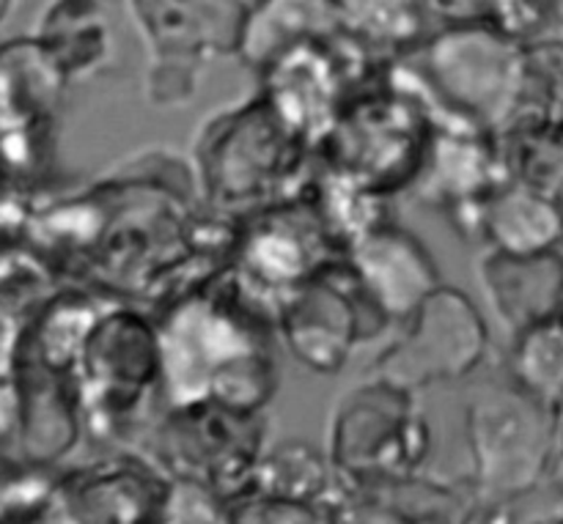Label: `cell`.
<instances>
[{"label":"cell","instance_id":"1","mask_svg":"<svg viewBox=\"0 0 563 524\" xmlns=\"http://www.w3.org/2000/svg\"><path fill=\"white\" fill-rule=\"evenodd\" d=\"M154 327L165 410L214 401L229 410L262 412L273 399L275 316L247 294L231 264L165 308Z\"/></svg>","mask_w":563,"mask_h":524},{"label":"cell","instance_id":"2","mask_svg":"<svg viewBox=\"0 0 563 524\" xmlns=\"http://www.w3.org/2000/svg\"><path fill=\"white\" fill-rule=\"evenodd\" d=\"M434 132L432 110L410 86L372 71L346 97L313 152L322 159V174L383 201L416 185Z\"/></svg>","mask_w":563,"mask_h":524},{"label":"cell","instance_id":"3","mask_svg":"<svg viewBox=\"0 0 563 524\" xmlns=\"http://www.w3.org/2000/svg\"><path fill=\"white\" fill-rule=\"evenodd\" d=\"M528 44L489 22H462L418 47V66H401L438 126L509 132L526 88Z\"/></svg>","mask_w":563,"mask_h":524},{"label":"cell","instance_id":"4","mask_svg":"<svg viewBox=\"0 0 563 524\" xmlns=\"http://www.w3.org/2000/svg\"><path fill=\"white\" fill-rule=\"evenodd\" d=\"M82 428L97 439H121L146 426L154 399H163L157 327L137 308H102L77 360Z\"/></svg>","mask_w":563,"mask_h":524},{"label":"cell","instance_id":"5","mask_svg":"<svg viewBox=\"0 0 563 524\" xmlns=\"http://www.w3.org/2000/svg\"><path fill=\"white\" fill-rule=\"evenodd\" d=\"M308 152L313 148L286 126L262 93L234 113L220 115L198 146L201 179L212 209L242 218L245 207L262 212L295 198L289 185L306 170Z\"/></svg>","mask_w":563,"mask_h":524},{"label":"cell","instance_id":"6","mask_svg":"<svg viewBox=\"0 0 563 524\" xmlns=\"http://www.w3.org/2000/svg\"><path fill=\"white\" fill-rule=\"evenodd\" d=\"M262 412L229 410L214 401L165 410L146 434V459L170 481H196L229 505L251 494L264 445Z\"/></svg>","mask_w":563,"mask_h":524},{"label":"cell","instance_id":"7","mask_svg":"<svg viewBox=\"0 0 563 524\" xmlns=\"http://www.w3.org/2000/svg\"><path fill=\"white\" fill-rule=\"evenodd\" d=\"M429 426L407 390L368 379L339 401L328 461L339 487L418 476L429 454Z\"/></svg>","mask_w":563,"mask_h":524},{"label":"cell","instance_id":"8","mask_svg":"<svg viewBox=\"0 0 563 524\" xmlns=\"http://www.w3.org/2000/svg\"><path fill=\"white\" fill-rule=\"evenodd\" d=\"M553 406L520 384L487 388L467 406V478L484 505H504L531 492L553 465Z\"/></svg>","mask_w":563,"mask_h":524},{"label":"cell","instance_id":"9","mask_svg":"<svg viewBox=\"0 0 563 524\" xmlns=\"http://www.w3.org/2000/svg\"><path fill=\"white\" fill-rule=\"evenodd\" d=\"M487 349V322L471 297L440 286L407 319L399 338L374 360L372 379L416 393L427 384L471 377Z\"/></svg>","mask_w":563,"mask_h":524},{"label":"cell","instance_id":"10","mask_svg":"<svg viewBox=\"0 0 563 524\" xmlns=\"http://www.w3.org/2000/svg\"><path fill=\"white\" fill-rule=\"evenodd\" d=\"M275 327L300 366L339 374L355 344L383 333L388 319L374 308L344 258L291 291L280 302Z\"/></svg>","mask_w":563,"mask_h":524},{"label":"cell","instance_id":"11","mask_svg":"<svg viewBox=\"0 0 563 524\" xmlns=\"http://www.w3.org/2000/svg\"><path fill=\"white\" fill-rule=\"evenodd\" d=\"M168 481L146 456L97 459L60 476L55 511L66 524H157Z\"/></svg>","mask_w":563,"mask_h":524},{"label":"cell","instance_id":"12","mask_svg":"<svg viewBox=\"0 0 563 524\" xmlns=\"http://www.w3.org/2000/svg\"><path fill=\"white\" fill-rule=\"evenodd\" d=\"M346 264L388 324H405L443 286L427 247L394 223H383L361 236L346 250Z\"/></svg>","mask_w":563,"mask_h":524},{"label":"cell","instance_id":"13","mask_svg":"<svg viewBox=\"0 0 563 524\" xmlns=\"http://www.w3.org/2000/svg\"><path fill=\"white\" fill-rule=\"evenodd\" d=\"M335 524H476L482 500L465 481L412 476L339 487L330 498Z\"/></svg>","mask_w":563,"mask_h":524},{"label":"cell","instance_id":"14","mask_svg":"<svg viewBox=\"0 0 563 524\" xmlns=\"http://www.w3.org/2000/svg\"><path fill=\"white\" fill-rule=\"evenodd\" d=\"M482 280L498 316L515 335L548 322L563 308V256H506L493 250L482 261Z\"/></svg>","mask_w":563,"mask_h":524},{"label":"cell","instance_id":"15","mask_svg":"<svg viewBox=\"0 0 563 524\" xmlns=\"http://www.w3.org/2000/svg\"><path fill=\"white\" fill-rule=\"evenodd\" d=\"M482 236L506 256H539L563 242V212L533 187L509 181L484 203Z\"/></svg>","mask_w":563,"mask_h":524},{"label":"cell","instance_id":"16","mask_svg":"<svg viewBox=\"0 0 563 524\" xmlns=\"http://www.w3.org/2000/svg\"><path fill=\"white\" fill-rule=\"evenodd\" d=\"M335 492V476L322 450L300 439H286L262 454L253 472L251 494L300 503H322Z\"/></svg>","mask_w":563,"mask_h":524},{"label":"cell","instance_id":"17","mask_svg":"<svg viewBox=\"0 0 563 524\" xmlns=\"http://www.w3.org/2000/svg\"><path fill=\"white\" fill-rule=\"evenodd\" d=\"M511 377L548 406L563 401V308L548 322L515 335Z\"/></svg>","mask_w":563,"mask_h":524},{"label":"cell","instance_id":"18","mask_svg":"<svg viewBox=\"0 0 563 524\" xmlns=\"http://www.w3.org/2000/svg\"><path fill=\"white\" fill-rule=\"evenodd\" d=\"M515 143L511 159L522 185L548 196L563 212V137H515Z\"/></svg>","mask_w":563,"mask_h":524},{"label":"cell","instance_id":"19","mask_svg":"<svg viewBox=\"0 0 563 524\" xmlns=\"http://www.w3.org/2000/svg\"><path fill=\"white\" fill-rule=\"evenodd\" d=\"M157 524H231V505L196 481H168Z\"/></svg>","mask_w":563,"mask_h":524},{"label":"cell","instance_id":"20","mask_svg":"<svg viewBox=\"0 0 563 524\" xmlns=\"http://www.w3.org/2000/svg\"><path fill=\"white\" fill-rule=\"evenodd\" d=\"M231 524H335L330 500L322 503H300V500H278L247 494L231 505Z\"/></svg>","mask_w":563,"mask_h":524},{"label":"cell","instance_id":"21","mask_svg":"<svg viewBox=\"0 0 563 524\" xmlns=\"http://www.w3.org/2000/svg\"><path fill=\"white\" fill-rule=\"evenodd\" d=\"M553 478H555V487H559V492L563 494V450H561L559 461L553 465Z\"/></svg>","mask_w":563,"mask_h":524},{"label":"cell","instance_id":"22","mask_svg":"<svg viewBox=\"0 0 563 524\" xmlns=\"http://www.w3.org/2000/svg\"><path fill=\"white\" fill-rule=\"evenodd\" d=\"M5 11H9V3H0V20H3Z\"/></svg>","mask_w":563,"mask_h":524},{"label":"cell","instance_id":"23","mask_svg":"<svg viewBox=\"0 0 563 524\" xmlns=\"http://www.w3.org/2000/svg\"><path fill=\"white\" fill-rule=\"evenodd\" d=\"M561 450H563V432H561Z\"/></svg>","mask_w":563,"mask_h":524},{"label":"cell","instance_id":"24","mask_svg":"<svg viewBox=\"0 0 563 524\" xmlns=\"http://www.w3.org/2000/svg\"><path fill=\"white\" fill-rule=\"evenodd\" d=\"M555 524H563V520H559V522H555Z\"/></svg>","mask_w":563,"mask_h":524},{"label":"cell","instance_id":"25","mask_svg":"<svg viewBox=\"0 0 563 524\" xmlns=\"http://www.w3.org/2000/svg\"><path fill=\"white\" fill-rule=\"evenodd\" d=\"M561 256H563V253H561Z\"/></svg>","mask_w":563,"mask_h":524},{"label":"cell","instance_id":"26","mask_svg":"<svg viewBox=\"0 0 563 524\" xmlns=\"http://www.w3.org/2000/svg\"><path fill=\"white\" fill-rule=\"evenodd\" d=\"M64 524H66V522H64Z\"/></svg>","mask_w":563,"mask_h":524}]
</instances>
